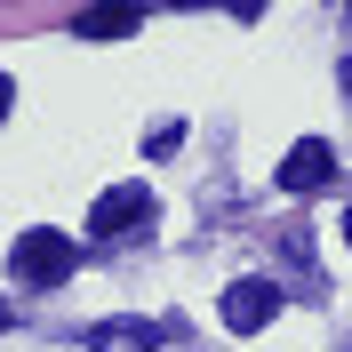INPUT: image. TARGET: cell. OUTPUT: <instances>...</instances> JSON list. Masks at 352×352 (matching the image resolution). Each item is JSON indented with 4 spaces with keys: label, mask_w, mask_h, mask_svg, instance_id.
Listing matches in <instances>:
<instances>
[{
    "label": "cell",
    "mask_w": 352,
    "mask_h": 352,
    "mask_svg": "<svg viewBox=\"0 0 352 352\" xmlns=\"http://www.w3.org/2000/svg\"><path fill=\"white\" fill-rule=\"evenodd\" d=\"M72 32H80V41H129V32H136V0H96Z\"/></svg>",
    "instance_id": "cell-5"
},
{
    "label": "cell",
    "mask_w": 352,
    "mask_h": 352,
    "mask_svg": "<svg viewBox=\"0 0 352 352\" xmlns=\"http://www.w3.org/2000/svg\"><path fill=\"white\" fill-rule=\"evenodd\" d=\"M336 80H344V96H352V56H344V72H336Z\"/></svg>",
    "instance_id": "cell-8"
},
{
    "label": "cell",
    "mask_w": 352,
    "mask_h": 352,
    "mask_svg": "<svg viewBox=\"0 0 352 352\" xmlns=\"http://www.w3.org/2000/svg\"><path fill=\"white\" fill-rule=\"evenodd\" d=\"M320 184H336V153L320 144V136L288 144V160H280V192H320Z\"/></svg>",
    "instance_id": "cell-4"
},
{
    "label": "cell",
    "mask_w": 352,
    "mask_h": 352,
    "mask_svg": "<svg viewBox=\"0 0 352 352\" xmlns=\"http://www.w3.org/2000/svg\"><path fill=\"white\" fill-rule=\"evenodd\" d=\"M176 144H184V120H160V129L144 136V153H153V160H160V153H176Z\"/></svg>",
    "instance_id": "cell-6"
},
{
    "label": "cell",
    "mask_w": 352,
    "mask_h": 352,
    "mask_svg": "<svg viewBox=\"0 0 352 352\" xmlns=\"http://www.w3.org/2000/svg\"><path fill=\"white\" fill-rule=\"evenodd\" d=\"M8 104H16V80H8V72H0V120H8Z\"/></svg>",
    "instance_id": "cell-7"
},
{
    "label": "cell",
    "mask_w": 352,
    "mask_h": 352,
    "mask_svg": "<svg viewBox=\"0 0 352 352\" xmlns=\"http://www.w3.org/2000/svg\"><path fill=\"white\" fill-rule=\"evenodd\" d=\"M72 264H80V248H72L65 232H24V241H16V256H8V272H16L24 288H56Z\"/></svg>",
    "instance_id": "cell-1"
},
{
    "label": "cell",
    "mask_w": 352,
    "mask_h": 352,
    "mask_svg": "<svg viewBox=\"0 0 352 352\" xmlns=\"http://www.w3.org/2000/svg\"><path fill=\"white\" fill-rule=\"evenodd\" d=\"M136 224H153V192H144V184H112V192L88 208V232H96V241H112V232H136Z\"/></svg>",
    "instance_id": "cell-2"
},
{
    "label": "cell",
    "mask_w": 352,
    "mask_h": 352,
    "mask_svg": "<svg viewBox=\"0 0 352 352\" xmlns=\"http://www.w3.org/2000/svg\"><path fill=\"white\" fill-rule=\"evenodd\" d=\"M272 312H280V288H272V280H232V288H224V329H232V336H256Z\"/></svg>",
    "instance_id": "cell-3"
},
{
    "label": "cell",
    "mask_w": 352,
    "mask_h": 352,
    "mask_svg": "<svg viewBox=\"0 0 352 352\" xmlns=\"http://www.w3.org/2000/svg\"><path fill=\"white\" fill-rule=\"evenodd\" d=\"M344 241H352V208H344Z\"/></svg>",
    "instance_id": "cell-9"
}]
</instances>
